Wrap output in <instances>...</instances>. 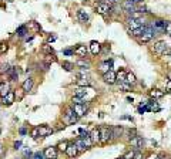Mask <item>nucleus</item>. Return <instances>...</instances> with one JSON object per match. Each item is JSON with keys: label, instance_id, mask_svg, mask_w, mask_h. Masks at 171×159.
I'll return each mask as SVG.
<instances>
[{"label": "nucleus", "instance_id": "obj_39", "mask_svg": "<svg viewBox=\"0 0 171 159\" xmlns=\"http://www.w3.org/2000/svg\"><path fill=\"white\" fill-rule=\"evenodd\" d=\"M43 158H44L43 152H36V154H34V156H33V159H43Z\"/></svg>", "mask_w": 171, "mask_h": 159}, {"label": "nucleus", "instance_id": "obj_40", "mask_svg": "<svg viewBox=\"0 0 171 159\" xmlns=\"http://www.w3.org/2000/svg\"><path fill=\"white\" fill-rule=\"evenodd\" d=\"M143 143H144L143 138H141V136H137V146H138V148H143Z\"/></svg>", "mask_w": 171, "mask_h": 159}, {"label": "nucleus", "instance_id": "obj_12", "mask_svg": "<svg viewBox=\"0 0 171 159\" xmlns=\"http://www.w3.org/2000/svg\"><path fill=\"white\" fill-rule=\"evenodd\" d=\"M88 47H90V51H91L93 55H97V54H100V51H101V46H100L99 41H91Z\"/></svg>", "mask_w": 171, "mask_h": 159}, {"label": "nucleus", "instance_id": "obj_29", "mask_svg": "<svg viewBox=\"0 0 171 159\" xmlns=\"http://www.w3.org/2000/svg\"><path fill=\"white\" fill-rule=\"evenodd\" d=\"M67 146H68V142L67 141H60V142H59V145H57L56 148H57V151H60V152H66Z\"/></svg>", "mask_w": 171, "mask_h": 159}, {"label": "nucleus", "instance_id": "obj_46", "mask_svg": "<svg viewBox=\"0 0 171 159\" xmlns=\"http://www.w3.org/2000/svg\"><path fill=\"white\" fill-rule=\"evenodd\" d=\"M13 146H14V149H19V148H20V146H21V142H20V141L14 142V145H13Z\"/></svg>", "mask_w": 171, "mask_h": 159}, {"label": "nucleus", "instance_id": "obj_21", "mask_svg": "<svg viewBox=\"0 0 171 159\" xmlns=\"http://www.w3.org/2000/svg\"><path fill=\"white\" fill-rule=\"evenodd\" d=\"M73 143L76 145V148H77V151H79V152H84V151H87V148L84 146V143H83V141H81V138H80V136H79V138H76Z\"/></svg>", "mask_w": 171, "mask_h": 159}, {"label": "nucleus", "instance_id": "obj_37", "mask_svg": "<svg viewBox=\"0 0 171 159\" xmlns=\"http://www.w3.org/2000/svg\"><path fill=\"white\" fill-rule=\"evenodd\" d=\"M47 58H46V61H47V64L49 63H56L57 61V58H56V55H51V54H49V55H46Z\"/></svg>", "mask_w": 171, "mask_h": 159}, {"label": "nucleus", "instance_id": "obj_36", "mask_svg": "<svg viewBox=\"0 0 171 159\" xmlns=\"http://www.w3.org/2000/svg\"><path fill=\"white\" fill-rule=\"evenodd\" d=\"M134 152H136V151H133V149H131V151L125 152V155H124L123 158H124V159H134Z\"/></svg>", "mask_w": 171, "mask_h": 159}, {"label": "nucleus", "instance_id": "obj_19", "mask_svg": "<svg viewBox=\"0 0 171 159\" xmlns=\"http://www.w3.org/2000/svg\"><path fill=\"white\" fill-rule=\"evenodd\" d=\"M7 75H9L10 81H17V78H19V70H17V67L10 68V70L7 71Z\"/></svg>", "mask_w": 171, "mask_h": 159}, {"label": "nucleus", "instance_id": "obj_7", "mask_svg": "<svg viewBox=\"0 0 171 159\" xmlns=\"http://www.w3.org/2000/svg\"><path fill=\"white\" fill-rule=\"evenodd\" d=\"M103 80H104V83L108 84V85L114 84V83H116V72H114L113 70L104 72V74H103Z\"/></svg>", "mask_w": 171, "mask_h": 159}, {"label": "nucleus", "instance_id": "obj_23", "mask_svg": "<svg viewBox=\"0 0 171 159\" xmlns=\"http://www.w3.org/2000/svg\"><path fill=\"white\" fill-rule=\"evenodd\" d=\"M125 83L130 84V85H134V84L137 83L136 75H134L133 72H127V75H125Z\"/></svg>", "mask_w": 171, "mask_h": 159}, {"label": "nucleus", "instance_id": "obj_44", "mask_svg": "<svg viewBox=\"0 0 171 159\" xmlns=\"http://www.w3.org/2000/svg\"><path fill=\"white\" fill-rule=\"evenodd\" d=\"M63 54H66V55H71V54H74V50H64Z\"/></svg>", "mask_w": 171, "mask_h": 159}, {"label": "nucleus", "instance_id": "obj_52", "mask_svg": "<svg viewBox=\"0 0 171 159\" xmlns=\"http://www.w3.org/2000/svg\"><path fill=\"white\" fill-rule=\"evenodd\" d=\"M53 159H57V158H53Z\"/></svg>", "mask_w": 171, "mask_h": 159}, {"label": "nucleus", "instance_id": "obj_43", "mask_svg": "<svg viewBox=\"0 0 171 159\" xmlns=\"http://www.w3.org/2000/svg\"><path fill=\"white\" fill-rule=\"evenodd\" d=\"M165 88H167V91H168V92L171 91V81H170V80L165 83Z\"/></svg>", "mask_w": 171, "mask_h": 159}, {"label": "nucleus", "instance_id": "obj_24", "mask_svg": "<svg viewBox=\"0 0 171 159\" xmlns=\"http://www.w3.org/2000/svg\"><path fill=\"white\" fill-rule=\"evenodd\" d=\"M77 17L80 20V23H87L88 21V14L86 13L84 10H79L77 12Z\"/></svg>", "mask_w": 171, "mask_h": 159}, {"label": "nucleus", "instance_id": "obj_54", "mask_svg": "<svg viewBox=\"0 0 171 159\" xmlns=\"http://www.w3.org/2000/svg\"><path fill=\"white\" fill-rule=\"evenodd\" d=\"M158 159H160V158H158Z\"/></svg>", "mask_w": 171, "mask_h": 159}, {"label": "nucleus", "instance_id": "obj_16", "mask_svg": "<svg viewBox=\"0 0 171 159\" xmlns=\"http://www.w3.org/2000/svg\"><path fill=\"white\" fill-rule=\"evenodd\" d=\"M9 91H10V85H9V83H7V81H1V83H0V98L4 97Z\"/></svg>", "mask_w": 171, "mask_h": 159}, {"label": "nucleus", "instance_id": "obj_13", "mask_svg": "<svg viewBox=\"0 0 171 159\" xmlns=\"http://www.w3.org/2000/svg\"><path fill=\"white\" fill-rule=\"evenodd\" d=\"M66 154H67L68 158H74V156L79 155V151H77V148H76L74 143H68L67 149H66Z\"/></svg>", "mask_w": 171, "mask_h": 159}, {"label": "nucleus", "instance_id": "obj_20", "mask_svg": "<svg viewBox=\"0 0 171 159\" xmlns=\"http://www.w3.org/2000/svg\"><path fill=\"white\" fill-rule=\"evenodd\" d=\"M99 70L101 71L103 74L104 72H107V71H110L111 70V61H103V63H100V66H99Z\"/></svg>", "mask_w": 171, "mask_h": 159}, {"label": "nucleus", "instance_id": "obj_33", "mask_svg": "<svg viewBox=\"0 0 171 159\" xmlns=\"http://www.w3.org/2000/svg\"><path fill=\"white\" fill-rule=\"evenodd\" d=\"M120 89L121 91H131V85L130 84H127V83H120Z\"/></svg>", "mask_w": 171, "mask_h": 159}, {"label": "nucleus", "instance_id": "obj_42", "mask_svg": "<svg viewBox=\"0 0 171 159\" xmlns=\"http://www.w3.org/2000/svg\"><path fill=\"white\" fill-rule=\"evenodd\" d=\"M134 159H143V154L141 152H134Z\"/></svg>", "mask_w": 171, "mask_h": 159}, {"label": "nucleus", "instance_id": "obj_45", "mask_svg": "<svg viewBox=\"0 0 171 159\" xmlns=\"http://www.w3.org/2000/svg\"><path fill=\"white\" fill-rule=\"evenodd\" d=\"M19 132H20V135H26V134H27V129H26V128H20Z\"/></svg>", "mask_w": 171, "mask_h": 159}, {"label": "nucleus", "instance_id": "obj_2", "mask_svg": "<svg viewBox=\"0 0 171 159\" xmlns=\"http://www.w3.org/2000/svg\"><path fill=\"white\" fill-rule=\"evenodd\" d=\"M170 51V48L167 47V43L165 41H157L154 43L153 46V53L157 55H167Z\"/></svg>", "mask_w": 171, "mask_h": 159}, {"label": "nucleus", "instance_id": "obj_14", "mask_svg": "<svg viewBox=\"0 0 171 159\" xmlns=\"http://www.w3.org/2000/svg\"><path fill=\"white\" fill-rule=\"evenodd\" d=\"M74 54H77V55L81 57V58H86V57H87V47L83 46V44L77 46V47L74 48Z\"/></svg>", "mask_w": 171, "mask_h": 159}, {"label": "nucleus", "instance_id": "obj_8", "mask_svg": "<svg viewBox=\"0 0 171 159\" xmlns=\"http://www.w3.org/2000/svg\"><path fill=\"white\" fill-rule=\"evenodd\" d=\"M57 148L56 146H47L46 149H44V152H43V155H44V158L46 159H53V158H57Z\"/></svg>", "mask_w": 171, "mask_h": 159}, {"label": "nucleus", "instance_id": "obj_34", "mask_svg": "<svg viewBox=\"0 0 171 159\" xmlns=\"http://www.w3.org/2000/svg\"><path fill=\"white\" fill-rule=\"evenodd\" d=\"M71 102H73V104H84V100H83V98H80V97H76V95H73V98H71Z\"/></svg>", "mask_w": 171, "mask_h": 159}, {"label": "nucleus", "instance_id": "obj_48", "mask_svg": "<svg viewBox=\"0 0 171 159\" xmlns=\"http://www.w3.org/2000/svg\"><path fill=\"white\" fill-rule=\"evenodd\" d=\"M167 78L171 81V71H168V72H167Z\"/></svg>", "mask_w": 171, "mask_h": 159}, {"label": "nucleus", "instance_id": "obj_53", "mask_svg": "<svg viewBox=\"0 0 171 159\" xmlns=\"http://www.w3.org/2000/svg\"><path fill=\"white\" fill-rule=\"evenodd\" d=\"M9 1H12V0H9Z\"/></svg>", "mask_w": 171, "mask_h": 159}, {"label": "nucleus", "instance_id": "obj_25", "mask_svg": "<svg viewBox=\"0 0 171 159\" xmlns=\"http://www.w3.org/2000/svg\"><path fill=\"white\" fill-rule=\"evenodd\" d=\"M125 75H127V72L124 70H120L117 74H116V81H119V83H125Z\"/></svg>", "mask_w": 171, "mask_h": 159}, {"label": "nucleus", "instance_id": "obj_41", "mask_svg": "<svg viewBox=\"0 0 171 159\" xmlns=\"http://www.w3.org/2000/svg\"><path fill=\"white\" fill-rule=\"evenodd\" d=\"M43 50H44L46 53H49V54L53 53V47H50V46H44V47H43Z\"/></svg>", "mask_w": 171, "mask_h": 159}, {"label": "nucleus", "instance_id": "obj_47", "mask_svg": "<svg viewBox=\"0 0 171 159\" xmlns=\"http://www.w3.org/2000/svg\"><path fill=\"white\" fill-rule=\"evenodd\" d=\"M54 40H56V37H54V35H50V37H49V43H53Z\"/></svg>", "mask_w": 171, "mask_h": 159}, {"label": "nucleus", "instance_id": "obj_17", "mask_svg": "<svg viewBox=\"0 0 171 159\" xmlns=\"http://www.w3.org/2000/svg\"><path fill=\"white\" fill-rule=\"evenodd\" d=\"M76 84H77V87H88L90 85V78L88 77H79V80L76 81Z\"/></svg>", "mask_w": 171, "mask_h": 159}, {"label": "nucleus", "instance_id": "obj_1", "mask_svg": "<svg viewBox=\"0 0 171 159\" xmlns=\"http://www.w3.org/2000/svg\"><path fill=\"white\" fill-rule=\"evenodd\" d=\"M113 139V128L108 126H101L100 128V143L105 145Z\"/></svg>", "mask_w": 171, "mask_h": 159}, {"label": "nucleus", "instance_id": "obj_32", "mask_svg": "<svg viewBox=\"0 0 171 159\" xmlns=\"http://www.w3.org/2000/svg\"><path fill=\"white\" fill-rule=\"evenodd\" d=\"M61 67H63L66 71H71L73 68H74V64L70 63V61H63V63H61Z\"/></svg>", "mask_w": 171, "mask_h": 159}, {"label": "nucleus", "instance_id": "obj_50", "mask_svg": "<svg viewBox=\"0 0 171 159\" xmlns=\"http://www.w3.org/2000/svg\"><path fill=\"white\" fill-rule=\"evenodd\" d=\"M0 136H1V128H0Z\"/></svg>", "mask_w": 171, "mask_h": 159}, {"label": "nucleus", "instance_id": "obj_4", "mask_svg": "<svg viewBox=\"0 0 171 159\" xmlns=\"http://www.w3.org/2000/svg\"><path fill=\"white\" fill-rule=\"evenodd\" d=\"M14 100H16V92H14L13 89H10L4 97H1V104L4 106H10L14 102Z\"/></svg>", "mask_w": 171, "mask_h": 159}, {"label": "nucleus", "instance_id": "obj_27", "mask_svg": "<svg viewBox=\"0 0 171 159\" xmlns=\"http://www.w3.org/2000/svg\"><path fill=\"white\" fill-rule=\"evenodd\" d=\"M76 66H77V67H84L86 70H88V68H90V63H88V61H87L86 58H81V60H79V61L76 63Z\"/></svg>", "mask_w": 171, "mask_h": 159}, {"label": "nucleus", "instance_id": "obj_15", "mask_svg": "<svg viewBox=\"0 0 171 159\" xmlns=\"http://www.w3.org/2000/svg\"><path fill=\"white\" fill-rule=\"evenodd\" d=\"M121 4H123V7H124L127 12H136V10H134V6H136V1H134V0H124Z\"/></svg>", "mask_w": 171, "mask_h": 159}, {"label": "nucleus", "instance_id": "obj_10", "mask_svg": "<svg viewBox=\"0 0 171 159\" xmlns=\"http://www.w3.org/2000/svg\"><path fill=\"white\" fill-rule=\"evenodd\" d=\"M33 85H34V80L32 77H29L23 84H21V89H23V92H29V91H32L33 89Z\"/></svg>", "mask_w": 171, "mask_h": 159}, {"label": "nucleus", "instance_id": "obj_28", "mask_svg": "<svg viewBox=\"0 0 171 159\" xmlns=\"http://www.w3.org/2000/svg\"><path fill=\"white\" fill-rule=\"evenodd\" d=\"M16 33H17L19 37H24V35L27 34V27H26V26H19L17 30H16Z\"/></svg>", "mask_w": 171, "mask_h": 159}, {"label": "nucleus", "instance_id": "obj_3", "mask_svg": "<svg viewBox=\"0 0 171 159\" xmlns=\"http://www.w3.org/2000/svg\"><path fill=\"white\" fill-rule=\"evenodd\" d=\"M147 21L144 20L143 17L140 18H133V17H128L125 20V24H127V27L130 29V30H136L138 27H141V26H144Z\"/></svg>", "mask_w": 171, "mask_h": 159}, {"label": "nucleus", "instance_id": "obj_38", "mask_svg": "<svg viewBox=\"0 0 171 159\" xmlns=\"http://www.w3.org/2000/svg\"><path fill=\"white\" fill-rule=\"evenodd\" d=\"M30 135L33 136V138H39V128L36 126V128H33L32 129V132H30Z\"/></svg>", "mask_w": 171, "mask_h": 159}, {"label": "nucleus", "instance_id": "obj_26", "mask_svg": "<svg viewBox=\"0 0 171 159\" xmlns=\"http://www.w3.org/2000/svg\"><path fill=\"white\" fill-rule=\"evenodd\" d=\"M164 95V92L163 91H160V89H151L150 91V97L154 98V100H157V98H161Z\"/></svg>", "mask_w": 171, "mask_h": 159}, {"label": "nucleus", "instance_id": "obj_22", "mask_svg": "<svg viewBox=\"0 0 171 159\" xmlns=\"http://www.w3.org/2000/svg\"><path fill=\"white\" fill-rule=\"evenodd\" d=\"M74 95H76V97H80V98L84 100L86 97H87V89H86V87H79V88L74 91Z\"/></svg>", "mask_w": 171, "mask_h": 159}, {"label": "nucleus", "instance_id": "obj_6", "mask_svg": "<svg viewBox=\"0 0 171 159\" xmlns=\"http://www.w3.org/2000/svg\"><path fill=\"white\" fill-rule=\"evenodd\" d=\"M87 108H88L87 104H86V105L84 104H73V105H71V109L74 111V114H76L79 118H81L86 112H87Z\"/></svg>", "mask_w": 171, "mask_h": 159}, {"label": "nucleus", "instance_id": "obj_9", "mask_svg": "<svg viewBox=\"0 0 171 159\" xmlns=\"http://www.w3.org/2000/svg\"><path fill=\"white\" fill-rule=\"evenodd\" d=\"M96 12L99 13V14H107V13H110L111 12V6L110 4H105V3H99L97 6H96Z\"/></svg>", "mask_w": 171, "mask_h": 159}, {"label": "nucleus", "instance_id": "obj_11", "mask_svg": "<svg viewBox=\"0 0 171 159\" xmlns=\"http://www.w3.org/2000/svg\"><path fill=\"white\" fill-rule=\"evenodd\" d=\"M37 128H39V136H47V135H50L53 132V129L49 125H40Z\"/></svg>", "mask_w": 171, "mask_h": 159}, {"label": "nucleus", "instance_id": "obj_51", "mask_svg": "<svg viewBox=\"0 0 171 159\" xmlns=\"http://www.w3.org/2000/svg\"><path fill=\"white\" fill-rule=\"evenodd\" d=\"M117 159H124V158H123V156H121V158H117Z\"/></svg>", "mask_w": 171, "mask_h": 159}, {"label": "nucleus", "instance_id": "obj_49", "mask_svg": "<svg viewBox=\"0 0 171 159\" xmlns=\"http://www.w3.org/2000/svg\"><path fill=\"white\" fill-rule=\"evenodd\" d=\"M114 3H123V0H113Z\"/></svg>", "mask_w": 171, "mask_h": 159}, {"label": "nucleus", "instance_id": "obj_35", "mask_svg": "<svg viewBox=\"0 0 171 159\" xmlns=\"http://www.w3.org/2000/svg\"><path fill=\"white\" fill-rule=\"evenodd\" d=\"M164 31H165V34L171 35V23L170 21H165V24H164Z\"/></svg>", "mask_w": 171, "mask_h": 159}, {"label": "nucleus", "instance_id": "obj_30", "mask_svg": "<svg viewBox=\"0 0 171 159\" xmlns=\"http://www.w3.org/2000/svg\"><path fill=\"white\" fill-rule=\"evenodd\" d=\"M143 31H144V26L138 27V29H136V30H130V34L133 35V37H140V35L143 34Z\"/></svg>", "mask_w": 171, "mask_h": 159}, {"label": "nucleus", "instance_id": "obj_31", "mask_svg": "<svg viewBox=\"0 0 171 159\" xmlns=\"http://www.w3.org/2000/svg\"><path fill=\"white\" fill-rule=\"evenodd\" d=\"M7 50H9V43L7 41H0V55L6 54Z\"/></svg>", "mask_w": 171, "mask_h": 159}, {"label": "nucleus", "instance_id": "obj_5", "mask_svg": "<svg viewBox=\"0 0 171 159\" xmlns=\"http://www.w3.org/2000/svg\"><path fill=\"white\" fill-rule=\"evenodd\" d=\"M79 121V117L74 114V111L71 108H67L66 112H64V122L66 124H74Z\"/></svg>", "mask_w": 171, "mask_h": 159}, {"label": "nucleus", "instance_id": "obj_18", "mask_svg": "<svg viewBox=\"0 0 171 159\" xmlns=\"http://www.w3.org/2000/svg\"><path fill=\"white\" fill-rule=\"evenodd\" d=\"M90 138H91L93 143L100 142V129H99V128H94V129L90 132Z\"/></svg>", "mask_w": 171, "mask_h": 159}]
</instances>
